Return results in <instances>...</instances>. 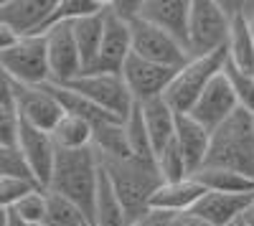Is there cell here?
<instances>
[{
  "label": "cell",
  "instance_id": "9a60e30c",
  "mask_svg": "<svg viewBox=\"0 0 254 226\" xmlns=\"http://www.w3.org/2000/svg\"><path fill=\"white\" fill-rule=\"evenodd\" d=\"M18 148L23 153V158L28 160V166H31L36 180L41 183V188H49L54 168H56V158H59V148H56L51 132L38 130V127L20 119Z\"/></svg>",
  "mask_w": 254,
  "mask_h": 226
},
{
  "label": "cell",
  "instance_id": "603a6c76",
  "mask_svg": "<svg viewBox=\"0 0 254 226\" xmlns=\"http://www.w3.org/2000/svg\"><path fill=\"white\" fill-rule=\"evenodd\" d=\"M201 186L206 191H216V193H237V196H247L254 193V178L239 173V170H229V168H216V166H203L196 175Z\"/></svg>",
  "mask_w": 254,
  "mask_h": 226
},
{
  "label": "cell",
  "instance_id": "1f68e13d",
  "mask_svg": "<svg viewBox=\"0 0 254 226\" xmlns=\"http://www.w3.org/2000/svg\"><path fill=\"white\" fill-rule=\"evenodd\" d=\"M224 74L231 81V89H234V94L239 99V107L254 114V74H247V71L237 69L229 58H226Z\"/></svg>",
  "mask_w": 254,
  "mask_h": 226
},
{
  "label": "cell",
  "instance_id": "4dcf8cb0",
  "mask_svg": "<svg viewBox=\"0 0 254 226\" xmlns=\"http://www.w3.org/2000/svg\"><path fill=\"white\" fill-rule=\"evenodd\" d=\"M155 163H158V170H160V175H163V180H165V183H178V180L190 178L188 166H186V158H183V153L178 150L176 140H173L165 150H160V153H158Z\"/></svg>",
  "mask_w": 254,
  "mask_h": 226
},
{
  "label": "cell",
  "instance_id": "4316f807",
  "mask_svg": "<svg viewBox=\"0 0 254 226\" xmlns=\"http://www.w3.org/2000/svg\"><path fill=\"white\" fill-rule=\"evenodd\" d=\"M229 61L237 69L254 74V33L247 18L231 20V36H229Z\"/></svg>",
  "mask_w": 254,
  "mask_h": 226
},
{
  "label": "cell",
  "instance_id": "4fadbf2b",
  "mask_svg": "<svg viewBox=\"0 0 254 226\" xmlns=\"http://www.w3.org/2000/svg\"><path fill=\"white\" fill-rule=\"evenodd\" d=\"M8 79V76H5ZM13 87V97L18 105V114L23 122L51 132L56 127V122L64 117V110L56 102V97L49 92V87H28V84H18V81L8 79Z\"/></svg>",
  "mask_w": 254,
  "mask_h": 226
},
{
  "label": "cell",
  "instance_id": "7402d4cb",
  "mask_svg": "<svg viewBox=\"0 0 254 226\" xmlns=\"http://www.w3.org/2000/svg\"><path fill=\"white\" fill-rule=\"evenodd\" d=\"M49 92L56 97V102L61 105L64 114H74V117H81V119H87L92 122L94 127L104 125V122H115L117 117H112L110 112H104L102 107H97L92 99H87L84 94L74 92L71 87H64V84H54V81H49ZM122 122V119H120Z\"/></svg>",
  "mask_w": 254,
  "mask_h": 226
},
{
  "label": "cell",
  "instance_id": "8d00e7d4",
  "mask_svg": "<svg viewBox=\"0 0 254 226\" xmlns=\"http://www.w3.org/2000/svg\"><path fill=\"white\" fill-rule=\"evenodd\" d=\"M168 226H208V224L203 219H198L193 211H186V214H171Z\"/></svg>",
  "mask_w": 254,
  "mask_h": 226
},
{
  "label": "cell",
  "instance_id": "9c48e42d",
  "mask_svg": "<svg viewBox=\"0 0 254 226\" xmlns=\"http://www.w3.org/2000/svg\"><path fill=\"white\" fill-rule=\"evenodd\" d=\"M176 74H178V69L153 64V61H145L135 54L130 56V61H127L125 69H122V79H125V84H127V89H130V94L137 105L165 97V92L171 87Z\"/></svg>",
  "mask_w": 254,
  "mask_h": 226
},
{
  "label": "cell",
  "instance_id": "cb8c5ba5",
  "mask_svg": "<svg viewBox=\"0 0 254 226\" xmlns=\"http://www.w3.org/2000/svg\"><path fill=\"white\" fill-rule=\"evenodd\" d=\"M51 137L59 150H84V148H92L94 142V125L81 117L64 114L51 130Z\"/></svg>",
  "mask_w": 254,
  "mask_h": 226
},
{
  "label": "cell",
  "instance_id": "484cf974",
  "mask_svg": "<svg viewBox=\"0 0 254 226\" xmlns=\"http://www.w3.org/2000/svg\"><path fill=\"white\" fill-rule=\"evenodd\" d=\"M92 148L104 160H107V158L110 160L130 158L132 155V148H130V140H127L125 122L115 119V122H104V125L94 127V142H92Z\"/></svg>",
  "mask_w": 254,
  "mask_h": 226
},
{
  "label": "cell",
  "instance_id": "ffe728a7",
  "mask_svg": "<svg viewBox=\"0 0 254 226\" xmlns=\"http://www.w3.org/2000/svg\"><path fill=\"white\" fill-rule=\"evenodd\" d=\"M206 188L196 178H186L178 183H163L158 193L153 196L150 209L153 211H165V214H186L193 211V206L203 198Z\"/></svg>",
  "mask_w": 254,
  "mask_h": 226
},
{
  "label": "cell",
  "instance_id": "2e32d148",
  "mask_svg": "<svg viewBox=\"0 0 254 226\" xmlns=\"http://www.w3.org/2000/svg\"><path fill=\"white\" fill-rule=\"evenodd\" d=\"M190 5L193 0H145L142 20L158 26L168 36H173L188 51V26H190Z\"/></svg>",
  "mask_w": 254,
  "mask_h": 226
},
{
  "label": "cell",
  "instance_id": "d590c367",
  "mask_svg": "<svg viewBox=\"0 0 254 226\" xmlns=\"http://www.w3.org/2000/svg\"><path fill=\"white\" fill-rule=\"evenodd\" d=\"M142 3H145V0H110V10L117 18L132 23V20H137L142 15Z\"/></svg>",
  "mask_w": 254,
  "mask_h": 226
},
{
  "label": "cell",
  "instance_id": "836d02e7",
  "mask_svg": "<svg viewBox=\"0 0 254 226\" xmlns=\"http://www.w3.org/2000/svg\"><path fill=\"white\" fill-rule=\"evenodd\" d=\"M36 191H46L41 188L36 180H23V178H0V206L13 209L15 203H20L26 196L36 193Z\"/></svg>",
  "mask_w": 254,
  "mask_h": 226
},
{
  "label": "cell",
  "instance_id": "d6a6232c",
  "mask_svg": "<svg viewBox=\"0 0 254 226\" xmlns=\"http://www.w3.org/2000/svg\"><path fill=\"white\" fill-rule=\"evenodd\" d=\"M0 178H23V180H36L28 160L23 158L20 148H0ZM38 183V180H36ZM41 186V183H38Z\"/></svg>",
  "mask_w": 254,
  "mask_h": 226
},
{
  "label": "cell",
  "instance_id": "b9f144b4",
  "mask_svg": "<svg viewBox=\"0 0 254 226\" xmlns=\"http://www.w3.org/2000/svg\"><path fill=\"white\" fill-rule=\"evenodd\" d=\"M234 226H237V224H234Z\"/></svg>",
  "mask_w": 254,
  "mask_h": 226
},
{
  "label": "cell",
  "instance_id": "74e56055",
  "mask_svg": "<svg viewBox=\"0 0 254 226\" xmlns=\"http://www.w3.org/2000/svg\"><path fill=\"white\" fill-rule=\"evenodd\" d=\"M168 219H171V214H165V211H147L145 216H140L132 226H168Z\"/></svg>",
  "mask_w": 254,
  "mask_h": 226
},
{
  "label": "cell",
  "instance_id": "f1b7e54d",
  "mask_svg": "<svg viewBox=\"0 0 254 226\" xmlns=\"http://www.w3.org/2000/svg\"><path fill=\"white\" fill-rule=\"evenodd\" d=\"M125 130H127V140H130V148H132V155H135V158L155 160V150H153L150 135H147V127H145L140 105H135V110L130 112V117L125 119Z\"/></svg>",
  "mask_w": 254,
  "mask_h": 226
},
{
  "label": "cell",
  "instance_id": "d6986e66",
  "mask_svg": "<svg viewBox=\"0 0 254 226\" xmlns=\"http://www.w3.org/2000/svg\"><path fill=\"white\" fill-rule=\"evenodd\" d=\"M140 110H142L145 127H147V135H150L153 150H155V158H158V153L165 150L176 140L178 112L168 105L163 97L160 99H153V102H145V105H140Z\"/></svg>",
  "mask_w": 254,
  "mask_h": 226
},
{
  "label": "cell",
  "instance_id": "d4e9b609",
  "mask_svg": "<svg viewBox=\"0 0 254 226\" xmlns=\"http://www.w3.org/2000/svg\"><path fill=\"white\" fill-rule=\"evenodd\" d=\"M92 226H132L130 214L125 211L122 201L117 198L112 183L107 180L102 170V180H99V193H97V206H94V219Z\"/></svg>",
  "mask_w": 254,
  "mask_h": 226
},
{
  "label": "cell",
  "instance_id": "f35d334b",
  "mask_svg": "<svg viewBox=\"0 0 254 226\" xmlns=\"http://www.w3.org/2000/svg\"><path fill=\"white\" fill-rule=\"evenodd\" d=\"M3 226H31V224H26L15 211L5 209V211H3Z\"/></svg>",
  "mask_w": 254,
  "mask_h": 226
},
{
  "label": "cell",
  "instance_id": "5b68a950",
  "mask_svg": "<svg viewBox=\"0 0 254 226\" xmlns=\"http://www.w3.org/2000/svg\"><path fill=\"white\" fill-rule=\"evenodd\" d=\"M231 20L221 10L219 0H193L190 5V26H188V54L208 56L229 49Z\"/></svg>",
  "mask_w": 254,
  "mask_h": 226
},
{
  "label": "cell",
  "instance_id": "e0dca14e",
  "mask_svg": "<svg viewBox=\"0 0 254 226\" xmlns=\"http://www.w3.org/2000/svg\"><path fill=\"white\" fill-rule=\"evenodd\" d=\"M254 206V193H216L206 191L203 198L193 206V214L203 219L208 226H234L244 219V214Z\"/></svg>",
  "mask_w": 254,
  "mask_h": 226
},
{
  "label": "cell",
  "instance_id": "83f0119b",
  "mask_svg": "<svg viewBox=\"0 0 254 226\" xmlns=\"http://www.w3.org/2000/svg\"><path fill=\"white\" fill-rule=\"evenodd\" d=\"M46 193H49V206H46V219L41 226H92L76 203H71L69 198H64L54 191H46Z\"/></svg>",
  "mask_w": 254,
  "mask_h": 226
},
{
  "label": "cell",
  "instance_id": "277c9868",
  "mask_svg": "<svg viewBox=\"0 0 254 226\" xmlns=\"http://www.w3.org/2000/svg\"><path fill=\"white\" fill-rule=\"evenodd\" d=\"M226 58H229V51L208 54V56H193L183 69H178V74L173 76L171 87H168L163 99L178 114H188L198 102V97L206 92V87L224 71Z\"/></svg>",
  "mask_w": 254,
  "mask_h": 226
},
{
  "label": "cell",
  "instance_id": "5bb4252c",
  "mask_svg": "<svg viewBox=\"0 0 254 226\" xmlns=\"http://www.w3.org/2000/svg\"><path fill=\"white\" fill-rule=\"evenodd\" d=\"M237 110H239V99H237L234 89H231V81H229L226 74L221 71V74L206 87V92L198 97V102L193 105V110H190L188 114L193 117L196 122H201L208 132H214V130H219Z\"/></svg>",
  "mask_w": 254,
  "mask_h": 226
},
{
  "label": "cell",
  "instance_id": "7a4b0ae2",
  "mask_svg": "<svg viewBox=\"0 0 254 226\" xmlns=\"http://www.w3.org/2000/svg\"><path fill=\"white\" fill-rule=\"evenodd\" d=\"M102 163V170L107 175V180L112 183V188L117 193V198L122 201L125 211L130 214L132 224L145 216L150 211V203L153 196L158 193V188L163 186V175L158 170V163L155 160H142V158H120V160H104Z\"/></svg>",
  "mask_w": 254,
  "mask_h": 226
},
{
  "label": "cell",
  "instance_id": "e575fe53",
  "mask_svg": "<svg viewBox=\"0 0 254 226\" xmlns=\"http://www.w3.org/2000/svg\"><path fill=\"white\" fill-rule=\"evenodd\" d=\"M46 206H49V193L46 191H36V193L26 196L20 203H15L10 211H15L20 219H23L26 224H31V226H41L44 219H46Z\"/></svg>",
  "mask_w": 254,
  "mask_h": 226
},
{
  "label": "cell",
  "instance_id": "ac0fdd59",
  "mask_svg": "<svg viewBox=\"0 0 254 226\" xmlns=\"http://www.w3.org/2000/svg\"><path fill=\"white\" fill-rule=\"evenodd\" d=\"M176 145L186 158L188 173L196 175L208 160L211 153V132L196 122L190 114H178V130H176Z\"/></svg>",
  "mask_w": 254,
  "mask_h": 226
},
{
  "label": "cell",
  "instance_id": "60d3db41",
  "mask_svg": "<svg viewBox=\"0 0 254 226\" xmlns=\"http://www.w3.org/2000/svg\"><path fill=\"white\" fill-rule=\"evenodd\" d=\"M237 226H247V224H244V219H242V221H239V224H237Z\"/></svg>",
  "mask_w": 254,
  "mask_h": 226
},
{
  "label": "cell",
  "instance_id": "8fae6325",
  "mask_svg": "<svg viewBox=\"0 0 254 226\" xmlns=\"http://www.w3.org/2000/svg\"><path fill=\"white\" fill-rule=\"evenodd\" d=\"M59 0H3L0 3V26L15 31L20 38L44 36L56 13Z\"/></svg>",
  "mask_w": 254,
  "mask_h": 226
},
{
  "label": "cell",
  "instance_id": "44dd1931",
  "mask_svg": "<svg viewBox=\"0 0 254 226\" xmlns=\"http://www.w3.org/2000/svg\"><path fill=\"white\" fill-rule=\"evenodd\" d=\"M107 3H110V0H107ZM104 23H107V8H104L102 13L79 18V20L71 23L76 46H79V54H81L84 74L94 66V61L99 56V46H102V38H104Z\"/></svg>",
  "mask_w": 254,
  "mask_h": 226
},
{
  "label": "cell",
  "instance_id": "6da1fadb",
  "mask_svg": "<svg viewBox=\"0 0 254 226\" xmlns=\"http://www.w3.org/2000/svg\"><path fill=\"white\" fill-rule=\"evenodd\" d=\"M99 180H102V163L94 148L59 150L56 168H54V175H51V183L46 191H54L64 198H69L71 203H76L92 224Z\"/></svg>",
  "mask_w": 254,
  "mask_h": 226
},
{
  "label": "cell",
  "instance_id": "8992f818",
  "mask_svg": "<svg viewBox=\"0 0 254 226\" xmlns=\"http://www.w3.org/2000/svg\"><path fill=\"white\" fill-rule=\"evenodd\" d=\"M3 76L28 87H44L51 81L46 36H26L8 51H0Z\"/></svg>",
  "mask_w": 254,
  "mask_h": 226
},
{
  "label": "cell",
  "instance_id": "52a82bcc",
  "mask_svg": "<svg viewBox=\"0 0 254 226\" xmlns=\"http://www.w3.org/2000/svg\"><path fill=\"white\" fill-rule=\"evenodd\" d=\"M64 87H71L74 92L84 94L97 107H102L104 112H110L112 117L122 122L130 117V112L137 105L125 84L122 74H81L71 84H64Z\"/></svg>",
  "mask_w": 254,
  "mask_h": 226
},
{
  "label": "cell",
  "instance_id": "f546056e",
  "mask_svg": "<svg viewBox=\"0 0 254 226\" xmlns=\"http://www.w3.org/2000/svg\"><path fill=\"white\" fill-rule=\"evenodd\" d=\"M104 8H107V0H59L49 28L56 26V23H74V20H79V18L102 13Z\"/></svg>",
  "mask_w": 254,
  "mask_h": 226
},
{
  "label": "cell",
  "instance_id": "7c38bea8",
  "mask_svg": "<svg viewBox=\"0 0 254 226\" xmlns=\"http://www.w3.org/2000/svg\"><path fill=\"white\" fill-rule=\"evenodd\" d=\"M130 56H132V26L117 18L107 3V23H104L99 56L87 74H122Z\"/></svg>",
  "mask_w": 254,
  "mask_h": 226
},
{
  "label": "cell",
  "instance_id": "30bf717a",
  "mask_svg": "<svg viewBox=\"0 0 254 226\" xmlns=\"http://www.w3.org/2000/svg\"><path fill=\"white\" fill-rule=\"evenodd\" d=\"M44 36H46V46H49L51 81L54 84H71L74 79H79L84 74L81 54L76 46L71 23H56Z\"/></svg>",
  "mask_w": 254,
  "mask_h": 226
},
{
  "label": "cell",
  "instance_id": "3957f363",
  "mask_svg": "<svg viewBox=\"0 0 254 226\" xmlns=\"http://www.w3.org/2000/svg\"><path fill=\"white\" fill-rule=\"evenodd\" d=\"M206 166L239 170L254 178V114L237 110L219 130L211 132V153Z\"/></svg>",
  "mask_w": 254,
  "mask_h": 226
},
{
  "label": "cell",
  "instance_id": "ba28073f",
  "mask_svg": "<svg viewBox=\"0 0 254 226\" xmlns=\"http://www.w3.org/2000/svg\"><path fill=\"white\" fill-rule=\"evenodd\" d=\"M130 26H132V54L135 56L160 64V66H171V69H183L190 61V54L186 51V46L178 44L165 31H160L158 26L147 23L142 18L132 20Z\"/></svg>",
  "mask_w": 254,
  "mask_h": 226
},
{
  "label": "cell",
  "instance_id": "ab89813d",
  "mask_svg": "<svg viewBox=\"0 0 254 226\" xmlns=\"http://www.w3.org/2000/svg\"><path fill=\"white\" fill-rule=\"evenodd\" d=\"M244 224H247V226H254V206L244 214Z\"/></svg>",
  "mask_w": 254,
  "mask_h": 226
}]
</instances>
